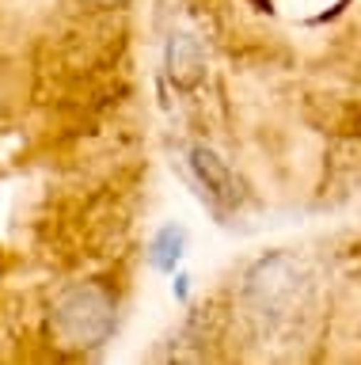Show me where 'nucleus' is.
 <instances>
[{"label":"nucleus","mask_w":361,"mask_h":365,"mask_svg":"<svg viewBox=\"0 0 361 365\" xmlns=\"http://www.w3.org/2000/svg\"><path fill=\"white\" fill-rule=\"evenodd\" d=\"M183 247H187V232H183V228H179V225H164L160 232H156V240H152V251H149L152 267L164 270V274H172L175 262L183 259Z\"/></svg>","instance_id":"obj_2"},{"label":"nucleus","mask_w":361,"mask_h":365,"mask_svg":"<svg viewBox=\"0 0 361 365\" xmlns=\"http://www.w3.org/2000/svg\"><path fill=\"white\" fill-rule=\"evenodd\" d=\"M190 164H194L198 179L206 182V190L217 194L221 202H236V198H240V190H236V179L229 175V168H224L221 160L209 153V148H194V153H190Z\"/></svg>","instance_id":"obj_1"}]
</instances>
